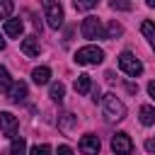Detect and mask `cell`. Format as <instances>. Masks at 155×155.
<instances>
[{
	"label": "cell",
	"mask_w": 155,
	"mask_h": 155,
	"mask_svg": "<svg viewBox=\"0 0 155 155\" xmlns=\"http://www.w3.org/2000/svg\"><path fill=\"white\" fill-rule=\"evenodd\" d=\"M102 109H104V116H107L109 121H121V119L126 116V104H124L114 92H109V94L102 97Z\"/></svg>",
	"instance_id": "obj_1"
},
{
	"label": "cell",
	"mask_w": 155,
	"mask_h": 155,
	"mask_svg": "<svg viewBox=\"0 0 155 155\" xmlns=\"http://www.w3.org/2000/svg\"><path fill=\"white\" fill-rule=\"evenodd\" d=\"M41 7H44V17H46V24L51 29H61L63 27V7L58 0H41Z\"/></svg>",
	"instance_id": "obj_2"
},
{
	"label": "cell",
	"mask_w": 155,
	"mask_h": 155,
	"mask_svg": "<svg viewBox=\"0 0 155 155\" xmlns=\"http://www.w3.org/2000/svg\"><path fill=\"white\" fill-rule=\"evenodd\" d=\"M102 61H104V51L99 46H82L75 53V63L78 65H97Z\"/></svg>",
	"instance_id": "obj_3"
},
{
	"label": "cell",
	"mask_w": 155,
	"mask_h": 155,
	"mask_svg": "<svg viewBox=\"0 0 155 155\" xmlns=\"http://www.w3.org/2000/svg\"><path fill=\"white\" fill-rule=\"evenodd\" d=\"M119 68H121L126 75H131V78H138V75L143 73V63H140L133 53H128V51H124V53L119 56Z\"/></svg>",
	"instance_id": "obj_4"
},
{
	"label": "cell",
	"mask_w": 155,
	"mask_h": 155,
	"mask_svg": "<svg viewBox=\"0 0 155 155\" xmlns=\"http://www.w3.org/2000/svg\"><path fill=\"white\" fill-rule=\"evenodd\" d=\"M80 31L85 39H104V27L97 17H85L80 24Z\"/></svg>",
	"instance_id": "obj_5"
},
{
	"label": "cell",
	"mask_w": 155,
	"mask_h": 155,
	"mask_svg": "<svg viewBox=\"0 0 155 155\" xmlns=\"http://www.w3.org/2000/svg\"><path fill=\"white\" fill-rule=\"evenodd\" d=\"M111 150H114V155H131L133 140L128 138V133H116L111 138Z\"/></svg>",
	"instance_id": "obj_6"
},
{
	"label": "cell",
	"mask_w": 155,
	"mask_h": 155,
	"mask_svg": "<svg viewBox=\"0 0 155 155\" xmlns=\"http://www.w3.org/2000/svg\"><path fill=\"white\" fill-rule=\"evenodd\" d=\"M17 116L15 114H10V111H0V128H2V133L7 136V138H15L17 136Z\"/></svg>",
	"instance_id": "obj_7"
},
{
	"label": "cell",
	"mask_w": 155,
	"mask_h": 155,
	"mask_svg": "<svg viewBox=\"0 0 155 155\" xmlns=\"http://www.w3.org/2000/svg\"><path fill=\"white\" fill-rule=\"evenodd\" d=\"M80 153L82 155H99V138L94 133H85L80 138Z\"/></svg>",
	"instance_id": "obj_8"
},
{
	"label": "cell",
	"mask_w": 155,
	"mask_h": 155,
	"mask_svg": "<svg viewBox=\"0 0 155 155\" xmlns=\"http://www.w3.org/2000/svg\"><path fill=\"white\" fill-rule=\"evenodd\" d=\"M10 102H15V104H19V102H24L27 99V85L22 82V80H17V82H12V87H10V92L5 94Z\"/></svg>",
	"instance_id": "obj_9"
},
{
	"label": "cell",
	"mask_w": 155,
	"mask_h": 155,
	"mask_svg": "<svg viewBox=\"0 0 155 155\" xmlns=\"http://www.w3.org/2000/svg\"><path fill=\"white\" fill-rule=\"evenodd\" d=\"M19 48H22V53H27V56H39V51H41L39 39H36L34 34H31V36H24L22 44H19Z\"/></svg>",
	"instance_id": "obj_10"
},
{
	"label": "cell",
	"mask_w": 155,
	"mask_h": 155,
	"mask_svg": "<svg viewBox=\"0 0 155 155\" xmlns=\"http://www.w3.org/2000/svg\"><path fill=\"white\" fill-rule=\"evenodd\" d=\"M31 80H34L36 85H48V80H51V70H48L46 65H39V68L31 70Z\"/></svg>",
	"instance_id": "obj_11"
},
{
	"label": "cell",
	"mask_w": 155,
	"mask_h": 155,
	"mask_svg": "<svg viewBox=\"0 0 155 155\" xmlns=\"http://www.w3.org/2000/svg\"><path fill=\"white\" fill-rule=\"evenodd\" d=\"M138 114H140V124H143V126H153V124H155V107L143 104Z\"/></svg>",
	"instance_id": "obj_12"
},
{
	"label": "cell",
	"mask_w": 155,
	"mask_h": 155,
	"mask_svg": "<svg viewBox=\"0 0 155 155\" xmlns=\"http://www.w3.org/2000/svg\"><path fill=\"white\" fill-rule=\"evenodd\" d=\"M92 90V78L90 75H78V80H75V92L78 94H87Z\"/></svg>",
	"instance_id": "obj_13"
},
{
	"label": "cell",
	"mask_w": 155,
	"mask_h": 155,
	"mask_svg": "<svg viewBox=\"0 0 155 155\" xmlns=\"http://www.w3.org/2000/svg\"><path fill=\"white\" fill-rule=\"evenodd\" d=\"M22 29H24V24L19 19H5V34L7 36H19Z\"/></svg>",
	"instance_id": "obj_14"
},
{
	"label": "cell",
	"mask_w": 155,
	"mask_h": 155,
	"mask_svg": "<svg viewBox=\"0 0 155 155\" xmlns=\"http://www.w3.org/2000/svg\"><path fill=\"white\" fill-rule=\"evenodd\" d=\"M10 155H27V143H24V138H19V136L12 138V143H10Z\"/></svg>",
	"instance_id": "obj_15"
},
{
	"label": "cell",
	"mask_w": 155,
	"mask_h": 155,
	"mask_svg": "<svg viewBox=\"0 0 155 155\" xmlns=\"http://www.w3.org/2000/svg\"><path fill=\"white\" fill-rule=\"evenodd\" d=\"M140 31H143V36L148 39L150 48L155 51V24H153V22H143V24H140Z\"/></svg>",
	"instance_id": "obj_16"
},
{
	"label": "cell",
	"mask_w": 155,
	"mask_h": 155,
	"mask_svg": "<svg viewBox=\"0 0 155 155\" xmlns=\"http://www.w3.org/2000/svg\"><path fill=\"white\" fill-rule=\"evenodd\" d=\"M12 82H15V80L10 78V73L0 65V94H7V92H10V87H12Z\"/></svg>",
	"instance_id": "obj_17"
},
{
	"label": "cell",
	"mask_w": 155,
	"mask_h": 155,
	"mask_svg": "<svg viewBox=\"0 0 155 155\" xmlns=\"http://www.w3.org/2000/svg\"><path fill=\"white\" fill-rule=\"evenodd\" d=\"M48 94H51L53 102H63V97H65V87H63V82H51Z\"/></svg>",
	"instance_id": "obj_18"
},
{
	"label": "cell",
	"mask_w": 155,
	"mask_h": 155,
	"mask_svg": "<svg viewBox=\"0 0 155 155\" xmlns=\"http://www.w3.org/2000/svg\"><path fill=\"white\" fill-rule=\"evenodd\" d=\"M121 31H124V27H121V24L114 19V22H109V27L104 29V39H114V36H119Z\"/></svg>",
	"instance_id": "obj_19"
},
{
	"label": "cell",
	"mask_w": 155,
	"mask_h": 155,
	"mask_svg": "<svg viewBox=\"0 0 155 155\" xmlns=\"http://www.w3.org/2000/svg\"><path fill=\"white\" fill-rule=\"evenodd\" d=\"M12 10H15V2L12 0H0V19H10Z\"/></svg>",
	"instance_id": "obj_20"
},
{
	"label": "cell",
	"mask_w": 155,
	"mask_h": 155,
	"mask_svg": "<svg viewBox=\"0 0 155 155\" xmlns=\"http://www.w3.org/2000/svg\"><path fill=\"white\" fill-rule=\"evenodd\" d=\"M58 126H61L63 131H70V128L75 126V116H73V114H63V116L58 119Z\"/></svg>",
	"instance_id": "obj_21"
},
{
	"label": "cell",
	"mask_w": 155,
	"mask_h": 155,
	"mask_svg": "<svg viewBox=\"0 0 155 155\" xmlns=\"http://www.w3.org/2000/svg\"><path fill=\"white\" fill-rule=\"evenodd\" d=\"M29 155H51V145H46V143H41V145H34V148L29 150Z\"/></svg>",
	"instance_id": "obj_22"
},
{
	"label": "cell",
	"mask_w": 155,
	"mask_h": 155,
	"mask_svg": "<svg viewBox=\"0 0 155 155\" xmlns=\"http://www.w3.org/2000/svg\"><path fill=\"white\" fill-rule=\"evenodd\" d=\"M99 0H75V10H92L97 7Z\"/></svg>",
	"instance_id": "obj_23"
},
{
	"label": "cell",
	"mask_w": 155,
	"mask_h": 155,
	"mask_svg": "<svg viewBox=\"0 0 155 155\" xmlns=\"http://www.w3.org/2000/svg\"><path fill=\"white\" fill-rule=\"evenodd\" d=\"M111 10H131V2L128 0H109Z\"/></svg>",
	"instance_id": "obj_24"
},
{
	"label": "cell",
	"mask_w": 155,
	"mask_h": 155,
	"mask_svg": "<svg viewBox=\"0 0 155 155\" xmlns=\"http://www.w3.org/2000/svg\"><path fill=\"white\" fill-rule=\"evenodd\" d=\"M145 150L155 155V138H150V140H145Z\"/></svg>",
	"instance_id": "obj_25"
},
{
	"label": "cell",
	"mask_w": 155,
	"mask_h": 155,
	"mask_svg": "<svg viewBox=\"0 0 155 155\" xmlns=\"http://www.w3.org/2000/svg\"><path fill=\"white\" fill-rule=\"evenodd\" d=\"M58 155H73V148H68V145H61V148H58Z\"/></svg>",
	"instance_id": "obj_26"
},
{
	"label": "cell",
	"mask_w": 155,
	"mask_h": 155,
	"mask_svg": "<svg viewBox=\"0 0 155 155\" xmlns=\"http://www.w3.org/2000/svg\"><path fill=\"white\" fill-rule=\"evenodd\" d=\"M148 94L155 99V80H150V82H148Z\"/></svg>",
	"instance_id": "obj_27"
},
{
	"label": "cell",
	"mask_w": 155,
	"mask_h": 155,
	"mask_svg": "<svg viewBox=\"0 0 155 155\" xmlns=\"http://www.w3.org/2000/svg\"><path fill=\"white\" fill-rule=\"evenodd\" d=\"M5 48V39H2V34H0V51Z\"/></svg>",
	"instance_id": "obj_28"
},
{
	"label": "cell",
	"mask_w": 155,
	"mask_h": 155,
	"mask_svg": "<svg viewBox=\"0 0 155 155\" xmlns=\"http://www.w3.org/2000/svg\"><path fill=\"white\" fill-rule=\"evenodd\" d=\"M148 2V7H155V0H145Z\"/></svg>",
	"instance_id": "obj_29"
}]
</instances>
